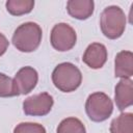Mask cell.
<instances>
[{"instance_id":"1","label":"cell","mask_w":133,"mask_h":133,"mask_svg":"<svg viewBox=\"0 0 133 133\" xmlns=\"http://www.w3.org/2000/svg\"><path fill=\"white\" fill-rule=\"evenodd\" d=\"M43 31L38 24L34 22H26L21 24L14 32L12 44L17 50L21 52L35 51L42 42Z\"/></svg>"},{"instance_id":"2","label":"cell","mask_w":133,"mask_h":133,"mask_svg":"<svg viewBox=\"0 0 133 133\" xmlns=\"http://www.w3.org/2000/svg\"><path fill=\"white\" fill-rule=\"evenodd\" d=\"M100 27L109 39L121 37L126 29V16L123 9L116 5L104 8L100 17Z\"/></svg>"},{"instance_id":"3","label":"cell","mask_w":133,"mask_h":133,"mask_svg":"<svg viewBox=\"0 0 133 133\" xmlns=\"http://www.w3.org/2000/svg\"><path fill=\"white\" fill-rule=\"evenodd\" d=\"M52 81L56 88L63 92L76 90L82 81L80 70L71 62L59 63L52 73Z\"/></svg>"},{"instance_id":"4","label":"cell","mask_w":133,"mask_h":133,"mask_svg":"<svg viewBox=\"0 0 133 133\" xmlns=\"http://www.w3.org/2000/svg\"><path fill=\"white\" fill-rule=\"evenodd\" d=\"M85 111L92 122H104L111 115L113 103L106 94L101 91L94 92L88 96L85 102Z\"/></svg>"},{"instance_id":"5","label":"cell","mask_w":133,"mask_h":133,"mask_svg":"<svg viewBox=\"0 0 133 133\" xmlns=\"http://www.w3.org/2000/svg\"><path fill=\"white\" fill-rule=\"evenodd\" d=\"M77 41V34L73 27L66 23H58L54 25L50 34L52 47L60 52L71 50Z\"/></svg>"},{"instance_id":"6","label":"cell","mask_w":133,"mask_h":133,"mask_svg":"<svg viewBox=\"0 0 133 133\" xmlns=\"http://www.w3.org/2000/svg\"><path fill=\"white\" fill-rule=\"evenodd\" d=\"M53 103V97L48 92L33 95L23 102V111L26 115L43 116L51 111Z\"/></svg>"},{"instance_id":"7","label":"cell","mask_w":133,"mask_h":133,"mask_svg":"<svg viewBox=\"0 0 133 133\" xmlns=\"http://www.w3.org/2000/svg\"><path fill=\"white\" fill-rule=\"evenodd\" d=\"M14 81L19 94L27 95L36 86L38 74L35 69L31 66H24L17 72Z\"/></svg>"},{"instance_id":"8","label":"cell","mask_w":133,"mask_h":133,"mask_svg":"<svg viewBox=\"0 0 133 133\" xmlns=\"http://www.w3.org/2000/svg\"><path fill=\"white\" fill-rule=\"evenodd\" d=\"M107 60V49L103 44L92 43L90 44L82 57V61L90 69H101Z\"/></svg>"},{"instance_id":"9","label":"cell","mask_w":133,"mask_h":133,"mask_svg":"<svg viewBox=\"0 0 133 133\" xmlns=\"http://www.w3.org/2000/svg\"><path fill=\"white\" fill-rule=\"evenodd\" d=\"M114 101L121 111L133 104V81L130 78H123L116 84Z\"/></svg>"},{"instance_id":"10","label":"cell","mask_w":133,"mask_h":133,"mask_svg":"<svg viewBox=\"0 0 133 133\" xmlns=\"http://www.w3.org/2000/svg\"><path fill=\"white\" fill-rule=\"evenodd\" d=\"M133 75V53L121 51L114 60V76L118 78H131Z\"/></svg>"},{"instance_id":"11","label":"cell","mask_w":133,"mask_h":133,"mask_svg":"<svg viewBox=\"0 0 133 133\" xmlns=\"http://www.w3.org/2000/svg\"><path fill=\"white\" fill-rule=\"evenodd\" d=\"M95 3L92 0H70L66 3L69 15L78 20H86L94 12Z\"/></svg>"},{"instance_id":"12","label":"cell","mask_w":133,"mask_h":133,"mask_svg":"<svg viewBox=\"0 0 133 133\" xmlns=\"http://www.w3.org/2000/svg\"><path fill=\"white\" fill-rule=\"evenodd\" d=\"M110 133H133V114L125 112L112 119Z\"/></svg>"},{"instance_id":"13","label":"cell","mask_w":133,"mask_h":133,"mask_svg":"<svg viewBox=\"0 0 133 133\" xmlns=\"http://www.w3.org/2000/svg\"><path fill=\"white\" fill-rule=\"evenodd\" d=\"M7 11L12 16L29 14L34 6L33 0H8L5 3Z\"/></svg>"},{"instance_id":"14","label":"cell","mask_w":133,"mask_h":133,"mask_svg":"<svg viewBox=\"0 0 133 133\" xmlns=\"http://www.w3.org/2000/svg\"><path fill=\"white\" fill-rule=\"evenodd\" d=\"M57 133H86L83 123L76 117H66L60 122L56 130Z\"/></svg>"},{"instance_id":"15","label":"cell","mask_w":133,"mask_h":133,"mask_svg":"<svg viewBox=\"0 0 133 133\" xmlns=\"http://www.w3.org/2000/svg\"><path fill=\"white\" fill-rule=\"evenodd\" d=\"M19 91L16 87L14 79L6 76L5 74L0 73V97L1 98H8L19 96Z\"/></svg>"},{"instance_id":"16","label":"cell","mask_w":133,"mask_h":133,"mask_svg":"<svg viewBox=\"0 0 133 133\" xmlns=\"http://www.w3.org/2000/svg\"><path fill=\"white\" fill-rule=\"evenodd\" d=\"M14 133H46L44 126L37 123H20L14 129Z\"/></svg>"},{"instance_id":"17","label":"cell","mask_w":133,"mask_h":133,"mask_svg":"<svg viewBox=\"0 0 133 133\" xmlns=\"http://www.w3.org/2000/svg\"><path fill=\"white\" fill-rule=\"evenodd\" d=\"M8 45H9V42L7 41L5 35L0 32V56H2L6 52V50L8 48Z\"/></svg>"}]
</instances>
